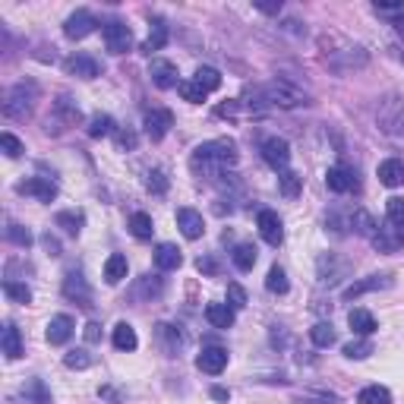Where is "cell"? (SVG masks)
Instances as JSON below:
<instances>
[{
	"label": "cell",
	"instance_id": "cell-38",
	"mask_svg": "<svg viewBox=\"0 0 404 404\" xmlns=\"http://www.w3.org/2000/svg\"><path fill=\"white\" fill-rule=\"evenodd\" d=\"M3 294H7L13 304H32V291H28V284H19V281H13V278L3 281Z\"/></svg>",
	"mask_w": 404,
	"mask_h": 404
},
{
	"label": "cell",
	"instance_id": "cell-37",
	"mask_svg": "<svg viewBox=\"0 0 404 404\" xmlns=\"http://www.w3.org/2000/svg\"><path fill=\"white\" fill-rule=\"evenodd\" d=\"M85 133L92 136V139L111 136L114 133V117H107V114H95L92 121H89V127H85Z\"/></svg>",
	"mask_w": 404,
	"mask_h": 404
},
{
	"label": "cell",
	"instance_id": "cell-6",
	"mask_svg": "<svg viewBox=\"0 0 404 404\" xmlns=\"http://www.w3.org/2000/svg\"><path fill=\"white\" fill-rule=\"evenodd\" d=\"M263 158H265L269 168L288 170V164H291V146H288V139H278V136L265 139L263 142Z\"/></svg>",
	"mask_w": 404,
	"mask_h": 404
},
{
	"label": "cell",
	"instance_id": "cell-22",
	"mask_svg": "<svg viewBox=\"0 0 404 404\" xmlns=\"http://www.w3.org/2000/svg\"><path fill=\"white\" fill-rule=\"evenodd\" d=\"M0 344H3V354H7L10 360H19L22 357V335H19V328H16L13 322L3 326V338H0Z\"/></svg>",
	"mask_w": 404,
	"mask_h": 404
},
{
	"label": "cell",
	"instance_id": "cell-16",
	"mask_svg": "<svg viewBox=\"0 0 404 404\" xmlns=\"http://www.w3.org/2000/svg\"><path fill=\"white\" fill-rule=\"evenodd\" d=\"M379 288H392V275H369L363 281H354L351 288H344V300H354L360 294H369V291H379Z\"/></svg>",
	"mask_w": 404,
	"mask_h": 404
},
{
	"label": "cell",
	"instance_id": "cell-55",
	"mask_svg": "<svg viewBox=\"0 0 404 404\" xmlns=\"http://www.w3.org/2000/svg\"><path fill=\"white\" fill-rule=\"evenodd\" d=\"M212 398H215V401H231V392L221 389V385H215V389H212Z\"/></svg>",
	"mask_w": 404,
	"mask_h": 404
},
{
	"label": "cell",
	"instance_id": "cell-5",
	"mask_svg": "<svg viewBox=\"0 0 404 404\" xmlns=\"http://www.w3.org/2000/svg\"><path fill=\"white\" fill-rule=\"evenodd\" d=\"M170 127H174V114H170L168 107H155V111H149L146 121H142V130H146V136H149L152 142L164 139V136L170 133Z\"/></svg>",
	"mask_w": 404,
	"mask_h": 404
},
{
	"label": "cell",
	"instance_id": "cell-15",
	"mask_svg": "<svg viewBox=\"0 0 404 404\" xmlns=\"http://www.w3.org/2000/svg\"><path fill=\"white\" fill-rule=\"evenodd\" d=\"M326 184H328V190L332 193H348V190H354L357 186V177L344 168V164H335V168L326 170Z\"/></svg>",
	"mask_w": 404,
	"mask_h": 404
},
{
	"label": "cell",
	"instance_id": "cell-54",
	"mask_svg": "<svg viewBox=\"0 0 404 404\" xmlns=\"http://www.w3.org/2000/svg\"><path fill=\"white\" fill-rule=\"evenodd\" d=\"M98 395H101V398H111V401H117V398H123V392H117V389H111V385H105V389H98Z\"/></svg>",
	"mask_w": 404,
	"mask_h": 404
},
{
	"label": "cell",
	"instance_id": "cell-19",
	"mask_svg": "<svg viewBox=\"0 0 404 404\" xmlns=\"http://www.w3.org/2000/svg\"><path fill=\"white\" fill-rule=\"evenodd\" d=\"M44 335H48L51 344H67L73 335V319L70 316H54V319L48 322V332Z\"/></svg>",
	"mask_w": 404,
	"mask_h": 404
},
{
	"label": "cell",
	"instance_id": "cell-39",
	"mask_svg": "<svg viewBox=\"0 0 404 404\" xmlns=\"http://www.w3.org/2000/svg\"><path fill=\"white\" fill-rule=\"evenodd\" d=\"M193 79H196V82L202 85V89H206V92H215V89L221 85V73L215 70V67H199L196 76H193Z\"/></svg>",
	"mask_w": 404,
	"mask_h": 404
},
{
	"label": "cell",
	"instance_id": "cell-3",
	"mask_svg": "<svg viewBox=\"0 0 404 404\" xmlns=\"http://www.w3.org/2000/svg\"><path fill=\"white\" fill-rule=\"evenodd\" d=\"M263 101L278 105V107H300V105H306V95L300 92L297 85L284 82V79H275V82H269L263 89Z\"/></svg>",
	"mask_w": 404,
	"mask_h": 404
},
{
	"label": "cell",
	"instance_id": "cell-34",
	"mask_svg": "<svg viewBox=\"0 0 404 404\" xmlns=\"http://www.w3.org/2000/svg\"><path fill=\"white\" fill-rule=\"evenodd\" d=\"M231 259H234V265L240 272H249L256 265V247H253V243H240V247H234Z\"/></svg>",
	"mask_w": 404,
	"mask_h": 404
},
{
	"label": "cell",
	"instance_id": "cell-51",
	"mask_svg": "<svg viewBox=\"0 0 404 404\" xmlns=\"http://www.w3.org/2000/svg\"><path fill=\"white\" fill-rule=\"evenodd\" d=\"M376 10L385 16H395V13H404V3H376Z\"/></svg>",
	"mask_w": 404,
	"mask_h": 404
},
{
	"label": "cell",
	"instance_id": "cell-40",
	"mask_svg": "<svg viewBox=\"0 0 404 404\" xmlns=\"http://www.w3.org/2000/svg\"><path fill=\"white\" fill-rule=\"evenodd\" d=\"M265 288H269L272 294H288V275H284V269L272 265V269H269V278H265Z\"/></svg>",
	"mask_w": 404,
	"mask_h": 404
},
{
	"label": "cell",
	"instance_id": "cell-30",
	"mask_svg": "<svg viewBox=\"0 0 404 404\" xmlns=\"http://www.w3.org/2000/svg\"><path fill=\"white\" fill-rule=\"evenodd\" d=\"M278 190H281V196H288V199L300 196V190H304V177L294 174V170H281V177H278Z\"/></svg>",
	"mask_w": 404,
	"mask_h": 404
},
{
	"label": "cell",
	"instance_id": "cell-1",
	"mask_svg": "<svg viewBox=\"0 0 404 404\" xmlns=\"http://www.w3.org/2000/svg\"><path fill=\"white\" fill-rule=\"evenodd\" d=\"M237 164V142L234 139H212L193 152V170L202 177H218V170Z\"/></svg>",
	"mask_w": 404,
	"mask_h": 404
},
{
	"label": "cell",
	"instance_id": "cell-53",
	"mask_svg": "<svg viewBox=\"0 0 404 404\" xmlns=\"http://www.w3.org/2000/svg\"><path fill=\"white\" fill-rule=\"evenodd\" d=\"M199 272H206V275H215V272H218V265L212 263V259H199Z\"/></svg>",
	"mask_w": 404,
	"mask_h": 404
},
{
	"label": "cell",
	"instance_id": "cell-27",
	"mask_svg": "<svg viewBox=\"0 0 404 404\" xmlns=\"http://www.w3.org/2000/svg\"><path fill=\"white\" fill-rule=\"evenodd\" d=\"M348 322H351V332H357L360 338L376 332V319H373V313H367V310H351Z\"/></svg>",
	"mask_w": 404,
	"mask_h": 404
},
{
	"label": "cell",
	"instance_id": "cell-21",
	"mask_svg": "<svg viewBox=\"0 0 404 404\" xmlns=\"http://www.w3.org/2000/svg\"><path fill=\"white\" fill-rule=\"evenodd\" d=\"M155 338L158 344H161V351L168 357H174L180 351V332L174 326H168V322H161V326H155Z\"/></svg>",
	"mask_w": 404,
	"mask_h": 404
},
{
	"label": "cell",
	"instance_id": "cell-46",
	"mask_svg": "<svg viewBox=\"0 0 404 404\" xmlns=\"http://www.w3.org/2000/svg\"><path fill=\"white\" fill-rule=\"evenodd\" d=\"M227 306H231V310H243V306H247V291H243L237 281L227 284Z\"/></svg>",
	"mask_w": 404,
	"mask_h": 404
},
{
	"label": "cell",
	"instance_id": "cell-35",
	"mask_svg": "<svg viewBox=\"0 0 404 404\" xmlns=\"http://www.w3.org/2000/svg\"><path fill=\"white\" fill-rule=\"evenodd\" d=\"M385 215H389V225L404 237V199L392 196L389 202H385Z\"/></svg>",
	"mask_w": 404,
	"mask_h": 404
},
{
	"label": "cell",
	"instance_id": "cell-25",
	"mask_svg": "<svg viewBox=\"0 0 404 404\" xmlns=\"http://www.w3.org/2000/svg\"><path fill=\"white\" fill-rule=\"evenodd\" d=\"M206 319L212 322L215 328H231L234 326V310L227 304H209L206 306Z\"/></svg>",
	"mask_w": 404,
	"mask_h": 404
},
{
	"label": "cell",
	"instance_id": "cell-48",
	"mask_svg": "<svg viewBox=\"0 0 404 404\" xmlns=\"http://www.w3.org/2000/svg\"><path fill=\"white\" fill-rule=\"evenodd\" d=\"M256 10L275 16V13H281V0H256Z\"/></svg>",
	"mask_w": 404,
	"mask_h": 404
},
{
	"label": "cell",
	"instance_id": "cell-7",
	"mask_svg": "<svg viewBox=\"0 0 404 404\" xmlns=\"http://www.w3.org/2000/svg\"><path fill=\"white\" fill-rule=\"evenodd\" d=\"M16 193H19V196H32V199H38V202H54L57 199V184L54 180H48V177H28V180H22V184L16 186Z\"/></svg>",
	"mask_w": 404,
	"mask_h": 404
},
{
	"label": "cell",
	"instance_id": "cell-58",
	"mask_svg": "<svg viewBox=\"0 0 404 404\" xmlns=\"http://www.w3.org/2000/svg\"><path fill=\"white\" fill-rule=\"evenodd\" d=\"M398 32H401V35H404V19H398Z\"/></svg>",
	"mask_w": 404,
	"mask_h": 404
},
{
	"label": "cell",
	"instance_id": "cell-26",
	"mask_svg": "<svg viewBox=\"0 0 404 404\" xmlns=\"http://www.w3.org/2000/svg\"><path fill=\"white\" fill-rule=\"evenodd\" d=\"M127 256H121V253H114V256H107V263H105V281L107 284H121L123 278H127Z\"/></svg>",
	"mask_w": 404,
	"mask_h": 404
},
{
	"label": "cell",
	"instance_id": "cell-50",
	"mask_svg": "<svg viewBox=\"0 0 404 404\" xmlns=\"http://www.w3.org/2000/svg\"><path fill=\"white\" fill-rule=\"evenodd\" d=\"M117 146H121V149H136V136L130 133V130L127 133L121 130V133H117Z\"/></svg>",
	"mask_w": 404,
	"mask_h": 404
},
{
	"label": "cell",
	"instance_id": "cell-24",
	"mask_svg": "<svg viewBox=\"0 0 404 404\" xmlns=\"http://www.w3.org/2000/svg\"><path fill=\"white\" fill-rule=\"evenodd\" d=\"M164 44H168V26H164L161 19H155L152 22V32H149V38L142 42V54H155V51H161Z\"/></svg>",
	"mask_w": 404,
	"mask_h": 404
},
{
	"label": "cell",
	"instance_id": "cell-9",
	"mask_svg": "<svg viewBox=\"0 0 404 404\" xmlns=\"http://www.w3.org/2000/svg\"><path fill=\"white\" fill-rule=\"evenodd\" d=\"M64 297L67 300H76L82 310H89V306H92V291H89V281L82 278V272H70V275L64 278Z\"/></svg>",
	"mask_w": 404,
	"mask_h": 404
},
{
	"label": "cell",
	"instance_id": "cell-56",
	"mask_svg": "<svg viewBox=\"0 0 404 404\" xmlns=\"http://www.w3.org/2000/svg\"><path fill=\"white\" fill-rule=\"evenodd\" d=\"M284 28H288V32H294V35H306V28H300L297 19H288V22H284Z\"/></svg>",
	"mask_w": 404,
	"mask_h": 404
},
{
	"label": "cell",
	"instance_id": "cell-45",
	"mask_svg": "<svg viewBox=\"0 0 404 404\" xmlns=\"http://www.w3.org/2000/svg\"><path fill=\"white\" fill-rule=\"evenodd\" d=\"M64 367L67 369H89L92 367V354H89V351H70V354L64 357Z\"/></svg>",
	"mask_w": 404,
	"mask_h": 404
},
{
	"label": "cell",
	"instance_id": "cell-47",
	"mask_svg": "<svg viewBox=\"0 0 404 404\" xmlns=\"http://www.w3.org/2000/svg\"><path fill=\"white\" fill-rule=\"evenodd\" d=\"M0 149H3V155H7V158H19L22 152H26V149H22V142L16 139L13 133H3V136H0Z\"/></svg>",
	"mask_w": 404,
	"mask_h": 404
},
{
	"label": "cell",
	"instance_id": "cell-36",
	"mask_svg": "<svg viewBox=\"0 0 404 404\" xmlns=\"http://www.w3.org/2000/svg\"><path fill=\"white\" fill-rule=\"evenodd\" d=\"M310 338H313V344H316V348H332V344H335L332 322H316V326L310 328Z\"/></svg>",
	"mask_w": 404,
	"mask_h": 404
},
{
	"label": "cell",
	"instance_id": "cell-41",
	"mask_svg": "<svg viewBox=\"0 0 404 404\" xmlns=\"http://www.w3.org/2000/svg\"><path fill=\"white\" fill-rule=\"evenodd\" d=\"M344 357H348V360H363V357H369L373 354V344H369L367 338H360V341H351V344H344Z\"/></svg>",
	"mask_w": 404,
	"mask_h": 404
},
{
	"label": "cell",
	"instance_id": "cell-52",
	"mask_svg": "<svg viewBox=\"0 0 404 404\" xmlns=\"http://www.w3.org/2000/svg\"><path fill=\"white\" fill-rule=\"evenodd\" d=\"M42 243H44V249H48L51 256H60V243H57L51 234H44V237H42Z\"/></svg>",
	"mask_w": 404,
	"mask_h": 404
},
{
	"label": "cell",
	"instance_id": "cell-12",
	"mask_svg": "<svg viewBox=\"0 0 404 404\" xmlns=\"http://www.w3.org/2000/svg\"><path fill=\"white\" fill-rule=\"evenodd\" d=\"M64 70L70 73V76H79V79H95L101 73V67H98V60L89 54H73V57H67Z\"/></svg>",
	"mask_w": 404,
	"mask_h": 404
},
{
	"label": "cell",
	"instance_id": "cell-10",
	"mask_svg": "<svg viewBox=\"0 0 404 404\" xmlns=\"http://www.w3.org/2000/svg\"><path fill=\"white\" fill-rule=\"evenodd\" d=\"M256 225H259V234H263V240L269 243V247H281V240H284V225H281V218H278L272 209H263Z\"/></svg>",
	"mask_w": 404,
	"mask_h": 404
},
{
	"label": "cell",
	"instance_id": "cell-8",
	"mask_svg": "<svg viewBox=\"0 0 404 404\" xmlns=\"http://www.w3.org/2000/svg\"><path fill=\"white\" fill-rule=\"evenodd\" d=\"M95 26H98V19H95V16L89 13V10H76L73 16H67V22H64V35H67V38H73V42H79V38L92 35Z\"/></svg>",
	"mask_w": 404,
	"mask_h": 404
},
{
	"label": "cell",
	"instance_id": "cell-28",
	"mask_svg": "<svg viewBox=\"0 0 404 404\" xmlns=\"http://www.w3.org/2000/svg\"><path fill=\"white\" fill-rule=\"evenodd\" d=\"M130 231H133V237H136V240H149V237L155 234V225H152V215H146V212L130 215Z\"/></svg>",
	"mask_w": 404,
	"mask_h": 404
},
{
	"label": "cell",
	"instance_id": "cell-11",
	"mask_svg": "<svg viewBox=\"0 0 404 404\" xmlns=\"http://www.w3.org/2000/svg\"><path fill=\"white\" fill-rule=\"evenodd\" d=\"M177 227L186 240H199L206 234V221H202V215L196 209H177Z\"/></svg>",
	"mask_w": 404,
	"mask_h": 404
},
{
	"label": "cell",
	"instance_id": "cell-33",
	"mask_svg": "<svg viewBox=\"0 0 404 404\" xmlns=\"http://www.w3.org/2000/svg\"><path fill=\"white\" fill-rule=\"evenodd\" d=\"M54 225H57V227H64L70 237H76L79 231H82V225H85V215H82V212H60V215L54 218Z\"/></svg>",
	"mask_w": 404,
	"mask_h": 404
},
{
	"label": "cell",
	"instance_id": "cell-32",
	"mask_svg": "<svg viewBox=\"0 0 404 404\" xmlns=\"http://www.w3.org/2000/svg\"><path fill=\"white\" fill-rule=\"evenodd\" d=\"M357 404H392V392L385 385H367L357 395Z\"/></svg>",
	"mask_w": 404,
	"mask_h": 404
},
{
	"label": "cell",
	"instance_id": "cell-17",
	"mask_svg": "<svg viewBox=\"0 0 404 404\" xmlns=\"http://www.w3.org/2000/svg\"><path fill=\"white\" fill-rule=\"evenodd\" d=\"M369 240H373V247H376L379 253H398L401 243H404V237L398 234L395 227H376V234L369 237Z\"/></svg>",
	"mask_w": 404,
	"mask_h": 404
},
{
	"label": "cell",
	"instance_id": "cell-4",
	"mask_svg": "<svg viewBox=\"0 0 404 404\" xmlns=\"http://www.w3.org/2000/svg\"><path fill=\"white\" fill-rule=\"evenodd\" d=\"M105 44L111 54H127L133 48V32H130L127 22H121V19L105 22Z\"/></svg>",
	"mask_w": 404,
	"mask_h": 404
},
{
	"label": "cell",
	"instance_id": "cell-23",
	"mask_svg": "<svg viewBox=\"0 0 404 404\" xmlns=\"http://www.w3.org/2000/svg\"><path fill=\"white\" fill-rule=\"evenodd\" d=\"M136 344H139V338H136V328L130 326V322H117L114 326V348L117 351H136Z\"/></svg>",
	"mask_w": 404,
	"mask_h": 404
},
{
	"label": "cell",
	"instance_id": "cell-13",
	"mask_svg": "<svg viewBox=\"0 0 404 404\" xmlns=\"http://www.w3.org/2000/svg\"><path fill=\"white\" fill-rule=\"evenodd\" d=\"M149 76H152V82H155L158 89H174V85H180V73H177V67L170 64V60H152Z\"/></svg>",
	"mask_w": 404,
	"mask_h": 404
},
{
	"label": "cell",
	"instance_id": "cell-20",
	"mask_svg": "<svg viewBox=\"0 0 404 404\" xmlns=\"http://www.w3.org/2000/svg\"><path fill=\"white\" fill-rule=\"evenodd\" d=\"M379 184L383 186H401L404 184V161L389 158V161L379 164Z\"/></svg>",
	"mask_w": 404,
	"mask_h": 404
},
{
	"label": "cell",
	"instance_id": "cell-42",
	"mask_svg": "<svg viewBox=\"0 0 404 404\" xmlns=\"http://www.w3.org/2000/svg\"><path fill=\"white\" fill-rule=\"evenodd\" d=\"M180 89V95H184V101H193V105H199V101H206V89H202V85L196 82V79H190V82H180L177 85Z\"/></svg>",
	"mask_w": 404,
	"mask_h": 404
},
{
	"label": "cell",
	"instance_id": "cell-31",
	"mask_svg": "<svg viewBox=\"0 0 404 404\" xmlns=\"http://www.w3.org/2000/svg\"><path fill=\"white\" fill-rule=\"evenodd\" d=\"M54 114H57V117H60V121L67 123V127H73V123H79V117H82V114H79V107L73 105V101L67 98V95H60V98L54 101Z\"/></svg>",
	"mask_w": 404,
	"mask_h": 404
},
{
	"label": "cell",
	"instance_id": "cell-57",
	"mask_svg": "<svg viewBox=\"0 0 404 404\" xmlns=\"http://www.w3.org/2000/svg\"><path fill=\"white\" fill-rule=\"evenodd\" d=\"M218 114H221V117H234V114H237V105H234V101H231V105H221Z\"/></svg>",
	"mask_w": 404,
	"mask_h": 404
},
{
	"label": "cell",
	"instance_id": "cell-14",
	"mask_svg": "<svg viewBox=\"0 0 404 404\" xmlns=\"http://www.w3.org/2000/svg\"><path fill=\"white\" fill-rule=\"evenodd\" d=\"M196 367L209 376H218L221 369L227 367V351L225 348H202V354L196 357Z\"/></svg>",
	"mask_w": 404,
	"mask_h": 404
},
{
	"label": "cell",
	"instance_id": "cell-2",
	"mask_svg": "<svg viewBox=\"0 0 404 404\" xmlns=\"http://www.w3.org/2000/svg\"><path fill=\"white\" fill-rule=\"evenodd\" d=\"M35 98H38V85L35 82L13 85V89L7 92V101H3V114H7V117H28L32 107H35Z\"/></svg>",
	"mask_w": 404,
	"mask_h": 404
},
{
	"label": "cell",
	"instance_id": "cell-18",
	"mask_svg": "<svg viewBox=\"0 0 404 404\" xmlns=\"http://www.w3.org/2000/svg\"><path fill=\"white\" fill-rule=\"evenodd\" d=\"M180 263H184V256H180V249L174 247V243H158V247H155V265L161 272L180 269Z\"/></svg>",
	"mask_w": 404,
	"mask_h": 404
},
{
	"label": "cell",
	"instance_id": "cell-29",
	"mask_svg": "<svg viewBox=\"0 0 404 404\" xmlns=\"http://www.w3.org/2000/svg\"><path fill=\"white\" fill-rule=\"evenodd\" d=\"M351 227H354V234H360V237H373L379 225L373 221V215H369L367 209H357V212L351 215Z\"/></svg>",
	"mask_w": 404,
	"mask_h": 404
},
{
	"label": "cell",
	"instance_id": "cell-43",
	"mask_svg": "<svg viewBox=\"0 0 404 404\" xmlns=\"http://www.w3.org/2000/svg\"><path fill=\"white\" fill-rule=\"evenodd\" d=\"M7 240L16 243V247H28V243H32V231L22 227V225H16V221H10L7 225Z\"/></svg>",
	"mask_w": 404,
	"mask_h": 404
},
{
	"label": "cell",
	"instance_id": "cell-44",
	"mask_svg": "<svg viewBox=\"0 0 404 404\" xmlns=\"http://www.w3.org/2000/svg\"><path fill=\"white\" fill-rule=\"evenodd\" d=\"M146 186H149L155 196H164V193H168V174H164L161 168H152L149 177H146Z\"/></svg>",
	"mask_w": 404,
	"mask_h": 404
},
{
	"label": "cell",
	"instance_id": "cell-49",
	"mask_svg": "<svg viewBox=\"0 0 404 404\" xmlns=\"http://www.w3.org/2000/svg\"><path fill=\"white\" fill-rule=\"evenodd\" d=\"M82 335H85V341H89V344H98V341H101V326H98V322H89Z\"/></svg>",
	"mask_w": 404,
	"mask_h": 404
}]
</instances>
